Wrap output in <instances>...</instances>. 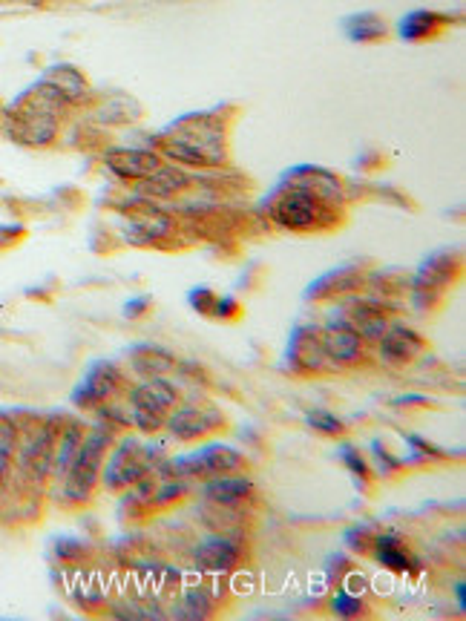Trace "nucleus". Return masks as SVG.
<instances>
[{"mask_svg": "<svg viewBox=\"0 0 466 621\" xmlns=\"http://www.w3.org/2000/svg\"><path fill=\"white\" fill-rule=\"evenodd\" d=\"M61 104L64 101L41 81L35 90L26 92L24 98L6 115L9 136L15 138V141H21V144H29V147L49 144L55 138V133H58Z\"/></svg>", "mask_w": 466, "mask_h": 621, "instance_id": "obj_1", "label": "nucleus"}, {"mask_svg": "<svg viewBox=\"0 0 466 621\" xmlns=\"http://www.w3.org/2000/svg\"><path fill=\"white\" fill-rule=\"evenodd\" d=\"M173 136L162 138V156L179 164L190 167H210V164H222L225 161V147H222V133L216 130V124L202 118V115H190L182 118L179 124L170 127Z\"/></svg>", "mask_w": 466, "mask_h": 621, "instance_id": "obj_2", "label": "nucleus"}, {"mask_svg": "<svg viewBox=\"0 0 466 621\" xmlns=\"http://www.w3.org/2000/svg\"><path fill=\"white\" fill-rule=\"evenodd\" d=\"M110 449V429L98 426L87 437H81L75 455H72L70 466L64 472V501L70 504H84L90 498V492L98 483L101 466Z\"/></svg>", "mask_w": 466, "mask_h": 621, "instance_id": "obj_3", "label": "nucleus"}, {"mask_svg": "<svg viewBox=\"0 0 466 621\" xmlns=\"http://www.w3.org/2000/svg\"><path fill=\"white\" fill-rule=\"evenodd\" d=\"M265 210L271 222L282 230H311L317 228L326 216V202L314 196L311 190L297 184H282L274 190V196L265 202Z\"/></svg>", "mask_w": 466, "mask_h": 621, "instance_id": "obj_4", "label": "nucleus"}, {"mask_svg": "<svg viewBox=\"0 0 466 621\" xmlns=\"http://www.w3.org/2000/svg\"><path fill=\"white\" fill-rule=\"evenodd\" d=\"M179 403V391L164 377H147L141 386L130 391V420L144 435H153L164 429L170 412Z\"/></svg>", "mask_w": 466, "mask_h": 621, "instance_id": "obj_5", "label": "nucleus"}, {"mask_svg": "<svg viewBox=\"0 0 466 621\" xmlns=\"http://www.w3.org/2000/svg\"><path fill=\"white\" fill-rule=\"evenodd\" d=\"M153 463H156L153 446L127 437L116 452L110 455L107 466L101 469V472H104V483H107L110 489L133 486V483L144 481V478L153 472Z\"/></svg>", "mask_w": 466, "mask_h": 621, "instance_id": "obj_6", "label": "nucleus"}, {"mask_svg": "<svg viewBox=\"0 0 466 621\" xmlns=\"http://www.w3.org/2000/svg\"><path fill=\"white\" fill-rule=\"evenodd\" d=\"M118 389H121V374H118V368L113 366V363H95V366L87 371L84 383L75 389L72 400H75V406H81V409H98V406L110 403V400L118 394Z\"/></svg>", "mask_w": 466, "mask_h": 621, "instance_id": "obj_7", "label": "nucleus"}, {"mask_svg": "<svg viewBox=\"0 0 466 621\" xmlns=\"http://www.w3.org/2000/svg\"><path fill=\"white\" fill-rule=\"evenodd\" d=\"M104 164L124 182H144L162 164V156L141 147H113L104 153Z\"/></svg>", "mask_w": 466, "mask_h": 621, "instance_id": "obj_8", "label": "nucleus"}, {"mask_svg": "<svg viewBox=\"0 0 466 621\" xmlns=\"http://www.w3.org/2000/svg\"><path fill=\"white\" fill-rule=\"evenodd\" d=\"M320 343L326 348L331 366H354L363 357V337L346 322H331L320 328Z\"/></svg>", "mask_w": 466, "mask_h": 621, "instance_id": "obj_9", "label": "nucleus"}, {"mask_svg": "<svg viewBox=\"0 0 466 621\" xmlns=\"http://www.w3.org/2000/svg\"><path fill=\"white\" fill-rule=\"evenodd\" d=\"M288 360L294 371H326L331 366V360L326 357V348L320 343V328H294L291 334V343H288Z\"/></svg>", "mask_w": 466, "mask_h": 621, "instance_id": "obj_10", "label": "nucleus"}, {"mask_svg": "<svg viewBox=\"0 0 466 621\" xmlns=\"http://www.w3.org/2000/svg\"><path fill=\"white\" fill-rule=\"evenodd\" d=\"M222 414L216 409H202V406H185L179 412H170L164 429H170V435L179 437V440H196V437H205L210 432H216L222 426Z\"/></svg>", "mask_w": 466, "mask_h": 621, "instance_id": "obj_11", "label": "nucleus"}, {"mask_svg": "<svg viewBox=\"0 0 466 621\" xmlns=\"http://www.w3.org/2000/svg\"><path fill=\"white\" fill-rule=\"evenodd\" d=\"M377 348H380V357L392 366H400V363H409L412 357H418L423 351V340H420L418 331L406 328V325H389L380 340H377Z\"/></svg>", "mask_w": 466, "mask_h": 621, "instance_id": "obj_12", "label": "nucleus"}, {"mask_svg": "<svg viewBox=\"0 0 466 621\" xmlns=\"http://www.w3.org/2000/svg\"><path fill=\"white\" fill-rule=\"evenodd\" d=\"M374 558L386 567V570H392V573H406V575H415L420 570L418 561L412 558V552L406 550V544L392 535V532H383V535H374L372 541V550Z\"/></svg>", "mask_w": 466, "mask_h": 621, "instance_id": "obj_13", "label": "nucleus"}, {"mask_svg": "<svg viewBox=\"0 0 466 621\" xmlns=\"http://www.w3.org/2000/svg\"><path fill=\"white\" fill-rule=\"evenodd\" d=\"M254 492V483L248 478H236L233 472L228 475H210L205 481V498L216 506H231L236 509L239 504H245V498H251Z\"/></svg>", "mask_w": 466, "mask_h": 621, "instance_id": "obj_14", "label": "nucleus"}, {"mask_svg": "<svg viewBox=\"0 0 466 621\" xmlns=\"http://www.w3.org/2000/svg\"><path fill=\"white\" fill-rule=\"evenodd\" d=\"M236 561H239V544L225 535L210 538L196 550V564L208 573H231Z\"/></svg>", "mask_w": 466, "mask_h": 621, "instance_id": "obj_15", "label": "nucleus"}, {"mask_svg": "<svg viewBox=\"0 0 466 621\" xmlns=\"http://www.w3.org/2000/svg\"><path fill=\"white\" fill-rule=\"evenodd\" d=\"M346 325H351L363 340H380V334L389 328V317H386V311H383L377 302L354 299L349 308V320H346Z\"/></svg>", "mask_w": 466, "mask_h": 621, "instance_id": "obj_16", "label": "nucleus"}, {"mask_svg": "<svg viewBox=\"0 0 466 621\" xmlns=\"http://www.w3.org/2000/svg\"><path fill=\"white\" fill-rule=\"evenodd\" d=\"M455 276V265H452V256L449 253H438L432 259L423 262V268L418 271L415 279V294H438L441 288H446Z\"/></svg>", "mask_w": 466, "mask_h": 621, "instance_id": "obj_17", "label": "nucleus"}, {"mask_svg": "<svg viewBox=\"0 0 466 621\" xmlns=\"http://www.w3.org/2000/svg\"><path fill=\"white\" fill-rule=\"evenodd\" d=\"M288 179L297 184V187L311 190V193L320 196L323 202H334V199L340 196V182H337L331 173L320 170V167H294V170L288 173Z\"/></svg>", "mask_w": 466, "mask_h": 621, "instance_id": "obj_18", "label": "nucleus"}, {"mask_svg": "<svg viewBox=\"0 0 466 621\" xmlns=\"http://www.w3.org/2000/svg\"><path fill=\"white\" fill-rule=\"evenodd\" d=\"M130 363L139 374L147 377H164L170 371H176V357L170 351H164L159 345H139L130 351Z\"/></svg>", "mask_w": 466, "mask_h": 621, "instance_id": "obj_19", "label": "nucleus"}, {"mask_svg": "<svg viewBox=\"0 0 466 621\" xmlns=\"http://www.w3.org/2000/svg\"><path fill=\"white\" fill-rule=\"evenodd\" d=\"M449 23L446 15L441 12H429V9H418V12H409L403 21H400V38H406V41H426V38H432L438 29H443Z\"/></svg>", "mask_w": 466, "mask_h": 621, "instance_id": "obj_20", "label": "nucleus"}, {"mask_svg": "<svg viewBox=\"0 0 466 621\" xmlns=\"http://www.w3.org/2000/svg\"><path fill=\"white\" fill-rule=\"evenodd\" d=\"M44 84L55 92L61 101H78L87 92V81L75 67H52L44 75Z\"/></svg>", "mask_w": 466, "mask_h": 621, "instance_id": "obj_21", "label": "nucleus"}, {"mask_svg": "<svg viewBox=\"0 0 466 621\" xmlns=\"http://www.w3.org/2000/svg\"><path fill=\"white\" fill-rule=\"evenodd\" d=\"M182 187H187L185 173L176 170V167H164V164H159V167L141 182V190H144L147 196H156V199H167V196L179 193Z\"/></svg>", "mask_w": 466, "mask_h": 621, "instance_id": "obj_22", "label": "nucleus"}, {"mask_svg": "<svg viewBox=\"0 0 466 621\" xmlns=\"http://www.w3.org/2000/svg\"><path fill=\"white\" fill-rule=\"evenodd\" d=\"M343 32L357 44H374L380 38H386V23L374 12H360L343 21Z\"/></svg>", "mask_w": 466, "mask_h": 621, "instance_id": "obj_23", "label": "nucleus"}, {"mask_svg": "<svg viewBox=\"0 0 466 621\" xmlns=\"http://www.w3.org/2000/svg\"><path fill=\"white\" fill-rule=\"evenodd\" d=\"M331 610H334L340 619H357V616H366V613H369L366 604H363V598L354 596L349 590H337V593L331 596Z\"/></svg>", "mask_w": 466, "mask_h": 621, "instance_id": "obj_24", "label": "nucleus"}, {"mask_svg": "<svg viewBox=\"0 0 466 621\" xmlns=\"http://www.w3.org/2000/svg\"><path fill=\"white\" fill-rule=\"evenodd\" d=\"M337 455H340V460L346 463V469H349L354 478H360L363 483H369V463H366V458L360 455V449H354L351 443H340Z\"/></svg>", "mask_w": 466, "mask_h": 621, "instance_id": "obj_25", "label": "nucleus"}, {"mask_svg": "<svg viewBox=\"0 0 466 621\" xmlns=\"http://www.w3.org/2000/svg\"><path fill=\"white\" fill-rule=\"evenodd\" d=\"M308 426H314L317 432H323L328 437H337L346 432V426H343V420L337 417V414L331 412H323V409H314V412H308Z\"/></svg>", "mask_w": 466, "mask_h": 621, "instance_id": "obj_26", "label": "nucleus"}, {"mask_svg": "<svg viewBox=\"0 0 466 621\" xmlns=\"http://www.w3.org/2000/svg\"><path fill=\"white\" fill-rule=\"evenodd\" d=\"M185 616H190V619L210 616L208 596H205V593H199V590H190V593L185 596Z\"/></svg>", "mask_w": 466, "mask_h": 621, "instance_id": "obj_27", "label": "nucleus"}, {"mask_svg": "<svg viewBox=\"0 0 466 621\" xmlns=\"http://www.w3.org/2000/svg\"><path fill=\"white\" fill-rule=\"evenodd\" d=\"M406 443L412 446V455L409 460L415 463V460H429V458H441L443 452H438L432 443H426V440H420L418 435H406Z\"/></svg>", "mask_w": 466, "mask_h": 621, "instance_id": "obj_28", "label": "nucleus"}, {"mask_svg": "<svg viewBox=\"0 0 466 621\" xmlns=\"http://www.w3.org/2000/svg\"><path fill=\"white\" fill-rule=\"evenodd\" d=\"M210 317L213 320H233V317H239V302L231 297H216L213 308H210Z\"/></svg>", "mask_w": 466, "mask_h": 621, "instance_id": "obj_29", "label": "nucleus"}, {"mask_svg": "<svg viewBox=\"0 0 466 621\" xmlns=\"http://www.w3.org/2000/svg\"><path fill=\"white\" fill-rule=\"evenodd\" d=\"M213 302H216V294H213L210 288H196V291H190V305H193L199 314H205V317H210Z\"/></svg>", "mask_w": 466, "mask_h": 621, "instance_id": "obj_30", "label": "nucleus"}, {"mask_svg": "<svg viewBox=\"0 0 466 621\" xmlns=\"http://www.w3.org/2000/svg\"><path fill=\"white\" fill-rule=\"evenodd\" d=\"M346 541H349L351 547L357 552H369L372 550V541H374V535H366V529H351L349 535H346Z\"/></svg>", "mask_w": 466, "mask_h": 621, "instance_id": "obj_31", "label": "nucleus"}, {"mask_svg": "<svg viewBox=\"0 0 466 621\" xmlns=\"http://www.w3.org/2000/svg\"><path fill=\"white\" fill-rule=\"evenodd\" d=\"M84 552V544L81 541H72V538H61L58 541V555L61 558H75V555H81Z\"/></svg>", "mask_w": 466, "mask_h": 621, "instance_id": "obj_32", "label": "nucleus"}, {"mask_svg": "<svg viewBox=\"0 0 466 621\" xmlns=\"http://www.w3.org/2000/svg\"><path fill=\"white\" fill-rule=\"evenodd\" d=\"M455 598H458V604L464 607V581H458V584H455Z\"/></svg>", "mask_w": 466, "mask_h": 621, "instance_id": "obj_33", "label": "nucleus"}]
</instances>
